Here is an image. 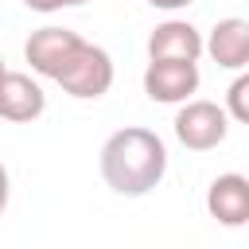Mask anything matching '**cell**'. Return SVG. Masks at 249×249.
Instances as JSON below:
<instances>
[{"mask_svg": "<svg viewBox=\"0 0 249 249\" xmlns=\"http://www.w3.org/2000/svg\"><path fill=\"white\" fill-rule=\"evenodd\" d=\"M163 171H167V148L152 128L140 124L117 128L101 148V175L117 195L140 198L160 187Z\"/></svg>", "mask_w": 249, "mask_h": 249, "instance_id": "1", "label": "cell"}, {"mask_svg": "<svg viewBox=\"0 0 249 249\" xmlns=\"http://www.w3.org/2000/svg\"><path fill=\"white\" fill-rule=\"evenodd\" d=\"M148 4H152V8H167V12H171V8H187L191 0H148Z\"/></svg>", "mask_w": 249, "mask_h": 249, "instance_id": "13", "label": "cell"}, {"mask_svg": "<svg viewBox=\"0 0 249 249\" xmlns=\"http://www.w3.org/2000/svg\"><path fill=\"white\" fill-rule=\"evenodd\" d=\"M206 210L222 226H245L249 222V179L237 171L218 175L206 191Z\"/></svg>", "mask_w": 249, "mask_h": 249, "instance_id": "8", "label": "cell"}, {"mask_svg": "<svg viewBox=\"0 0 249 249\" xmlns=\"http://www.w3.org/2000/svg\"><path fill=\"white\" fill-rule=\"evenodd\" d=\"M8 195H12V183H8V167L0 163V218H4V210H8Z\"/></svg>", "mask_w": 249, "mask_h": 249, "instance_id": "12", "label": "cell"}, {"mask_svg": "<svg viewBox=\"0 0 249 249\" xmlns=\"http://www.w3.org/2000/svg\"><path fill=\"white\" fill-rule=\"evenodd\" d=\"M202 51H210V58L222 66V70H241L249 62V23L230 16V19H218L210 39L202 43Z\"/></svg>", "mask_w": 249, "mask_h": 249, "instance_id": "9", "label": "cell"}, {"mask_svg": "<svg viewBox=\"0 0 249 249\" xmlns=\"http://www.w3.org/2000/svg\"><path fill=\"white\" fill-rule=\"evenodd\" d=\"M0 78H4V58H0Z\"/></svg>", "mask_w": 249, "mask_h": 249, "instance_id": "14", "label": "cell"}, {"mask_svg": "<svg viewBox=\"0 0 249 249\" xmlns=\"http://www.w3.org/2000/svg\"><path fill=\"white\" fill-rule=\"evenodd\" d=\"M198 89V62H148L144 93L163 105H183Z\"/></svg>", "mask_w": 249, "mask_h": 249, "instance_id": "5", "label": "cell"}, {"mask_svg": "<svg viewBox=\"0 0 249 249\" xmlns=\"http://www.w3.org/2000/svg\"><path fill=\"white\" fill-rule=\"evenodd\" d=\"M226 132H230V117L214 101H183V109L175 113V136L191 152L218 148L226 140Z\"/></svg>", "mask_w": 249, "mask_h": 249, "instance_id": "2", "label": "cell"}, {"mask_svg": "<svg viewBox=\"0 0 249 249\" xmlns=\"http://www.w3.org/2000/svg\"><path fill=\"white\" fill-rule=\"evenodd\" d=\"M58 86L70 97H101V93H109V86H113V58H109V51L97 47V43H82L74 62L62 70Z\"/></svg>", "mask_w": 249, "mask_h": 249, "instance_id": "4", "label": "cell"}, {"mask_svg": "<svg viewBox=\"0 0 249 249\" xmlns=\"http://www.w3.org/2000/svg\"><path fill=\"white\" fill-rule=\"evenodd\" d=\"M31 12H58V8H74V4H86V0H23Z\"/></svg>", "mask_w": 249, "mask_h": 249, "instance_id": "11", "label": "cell"}, {"mask_svg": "<svg viewBox=\"0 0 249 249\" xmlns=\"http://www.w3.org/2000/svg\"><path fill=\"white\" fill-rule=\"evenodd\" d=\"M82 43H86V39H82L78 31H70V27H39V31H31L23 54H27V62H31L35 74L58 82L62 70L74 62V54H78Z\"/></svg>", "mask_w": 249, "mask_h": 249, "instance_id": "3", "label": "cell"}, {"mask_svg": "<svg viewBox=\"0 0 249 249\" xmlns=\"http://www.w3.org/2000/svg\"><path fill=\"white\" fill-rule=\"evenodd\" d=\"M226 101H230V105H226V117H233V121H249V74H237V78H233Z\"/></svg>", "mask_w": 249, "mask_h": 249, "instance_id": "10", "label": "cell"}, {"mask_svg": "<svg viewBox=\"0 0 249 249\" xmlns=\"http://www.w3.org/2000/svg\"><path fill=\"white\" fill-rule=\"evenodd\" d=\"M43 109H47L43 86L31 74L4 70V78H0V117L12 121V124H27V121L43 117Z\"/></svg>", "mask_w": 249, "mask_h": 249, "instance_id": "6", "label": "cell"}, {"mask_svg": "<svg viewBox=\"0 0 249 249\" xmlns=\"http://www.w3.org/2000/svg\"><path fill=\"white\" fill-rule=\"evenodd\" d=\"M202 35L187 19H167L148 35V58L152 62H198Z\"/></svg>", "mask_w": 249, "mask_h": 249, "instance_id": "7", "label": "cell"}]
</instances>
